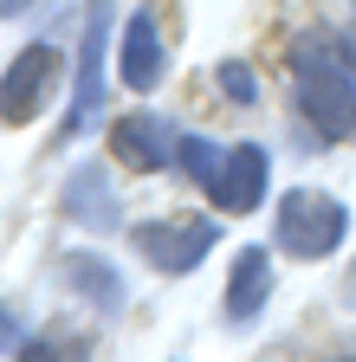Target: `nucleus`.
Segmentation results:
<instances>
[{
  "mask_svg": "<svg viewBox=\"0 0 356 362\" xmlns=\"http://www.w3.org/2000/svg\"><path fill=\"white\" fill-rule=\"evenodd\" d=\"M292 78H298V110L324 143H350L356 136V78L343 65V52L331 39H298L292 52Z\"/></svg>",
  "mask_w": 356,
  "mask_h": 362,
  "instance_id": "nucleus-1",
  "label": "nucleus"
},
{
  "mask_svg": "<svg viewBox=\"0 0 356 362\" xmlns=\"http://www.w3.org/2000/svg\"><path fill=\"white\" fill-rule=\"evenodd\" d=\"M279 246L292 252V259H331L337 246H343V233H350V214H343V201L337 194H318V188H292L285 201H279Z\"/></svg>",
  "mask_w": 356,
  "mask_h": 362,
  "instance_id": "nucleus-2",
  "label": "nucleus"
},
{
  "mask_svg": "<svg viewBox=\"0 0 356 362\" xmlns=\"http://www.w3.org/2000/svg\"><path fill=\"white\" fill-rule=\"evenodd\" d=\"M220 240V226L188 214V220H143V226H130V246H137L156 272H168V279H182V272H195Z\"/></svg>",
  "mask_w": 356,
  "mask_h": 362,
  "instance_id": "nucleus-3",
  "label": "nucleus"
},
{
  "mask_svg": "<svg viewBox=\"0 0 356 362\" xmlns=\"http://www.w3.org/2000/svg\"><path fill=\"white\" fill-rule=\"evenodd\" d=\"M110 13H104V0L91 7V20H84V39H78V84H71V117H65V136H84L98 123L104 110V52H110Z\"/></svg>",
  "mask_w": 356,
  "mask_h": 362,
  "instance_id": "nucleus-4",
  "label": "nucleus"
},
{
  "mask_svg": "<svg viewBox=\"0 0 356 362\" xmlns=\"http://www.w3.org/2000/svg\"><path fill=\"white\" fill-rule=\"evenodd\" d=\"M52 84H59V52L52 45H26L7 65V78H0V123H33Z\"/></svg>",
  "mask_w": 356,
  "mask_h": 362,
  "instance_id": "nucleus-5",
  "label": "nucleus"
},
{
  "mask_svg": "<svg viewBox=\"0 0 356 362\" xmlns=\"http://www.w3.org/2000/svg\"><path fill=\"white\" fill-rule=\"evenodd\" d=\"M265 181H272V156H265L259 143H234L227 162H220V181L207 188V201L220 214H253L265 201Z\"/></svg>",
  "mask_w": 356,
  "mask_h": 362,
  "instance_id": "nucleus-6",
  "label": "nucleus"
},
{
  "mask_svg": "<svg viewBox=\"0 0 356 362\" xmlns=\"http://www.w3.org/2000/svg\"><path fill=\"white\" fill-rule=\"evenodd\" d=\"M117 71H123V84L137 90V98H149V90L162 84L168 52H162V26H156V13H130V20H123V52H117Z\"/></svg>",
  "mask_w": 356,
  "mask_h": 362,
  "instance_id": "nucleus-7",
  "label": "nucleus"
},
{
  "mask_svg": "<svg viewBox=\"0 0 356 362\" xmlns=\"http://www.w3.org/2000/svg\"><path fill=\"white\" fill-rule=\"evenodd\" d=\"M110 156H117L123 168H162V162L175 156V143H168L162 117L130 110V117H117V123H110Z\"/></svg>",
  "mask_w": 356,
  "mask_h": 362,
  "instance_id": "nucleus-8",
  "label": "nucleus"
},
{
  "mask_svg": "<svg viewBox=\"0 0 356 362\" xmlns=\"http://www.w3.org/2000/svg\"><path fill=\"white\" fill-rule=\"evenodd\" d=\"M65 214H71L78 226H91V233H117V226H123L117 194H110V181H104V168H98V162L71 168V181H65Z\"/></svg>",
  "mask_w": 356,
  "mask_h": 362,
  "instance_id": "nucleus-9",
  "label": "nucleus"
},
{
  "mask_svg": "<svg viewBox=\"0 0 356 362\" xmlns=\"http://www.w3.org/2000/svg\"><path fill=\"white\" fill-rule=\"evenodd\" d=\"M265 298H272V252L265 246H246L234 259V279H227V324H253V317L265 310Z\"/></svg>",
  "mask_w": 356,
  "mask_h": 362,
  "instance_id": "nucleus-10",
  "label": "nucleus"
},
{
  "mask_svg": "<svg viewBox=\"0 0 356 362\" xmlns=\"http://www.w3.org/2000/svg\"><path fill=\"white\" fill-rule=\"evenodd\" d=\"M59 279H65L84 304H98V310H123V279H117L104 259H91V252H65V259H59Z\"/></svg>",
  "mask_w": 356,
  "mask_h": 362,
  "instance_id": "nucleus-11",
  "label": "nucleus"
},
{
  "mask_svg": "<svg viewBox=\"0 0 356 362\" xmlns=\"http://www.w3.org/2000/svg\"><path fill=\"white\" fill-rule=\"evenodd\" d=\"M175 156H182V175L201 181V188H214V181H220V162H227V149H214L207 136H182V143H175Z\"/></svg>",
  "mask_w": 356,
  "mask_h": 362,
  "instance_id": "nucleus-12",
  "label": "nucleus"
},
{
  "mask_svg": "<svg viewBox=\"0 0 356 362\" xmlns=\"http://www.w3.org/2000/svg\"><path fill=\"white\" fill-rule=\"evenodd\" d=\"M84 356H91L84 337H33V343H20V362H84Z\"/></svg>",
  "mask_w": 356,
  "mask_h": 362,
  "instance_id": "nucleus-13",
  "label": "nucleus"
},
{
  "mask_svg": "<svg viewBox=\"0 0 356 362\" xmlns=\"http://www.w3.org/2000/svg\"><path fill=\"white\" fill-rule=\"evenodd\" d=\"M214 84L227 90L234 104H259V71H253V65H240V59H227V65H220V71H214Z\"/></svg>",
  "mask_w": 356,
  "mask_h": 362,
  "instance_id": "nucleus-14",
  "label": "nucleus"
},
{
  "mask_svg": "<svg viewBox=\"0 0 356 362\" xmlns=\"http://www.w3.org/2000/svg\"><path fill=\"white\" fill-rule=\"evenodd\" d=\"M0 349H20V324H13L7 310H0Z\"/></svg>",
  "mask_w": 356,
  "mask_h": 362,
  "instance_id": "nucleus-15",
  "label": "nucleus"
},
{
  "mask_svg": "<svg viewBox=\"0 0 356 362\" xmlns=\"http://www.w3.org/2000/svg\"><path fill=\"white\" fill-rule=\"evenodd\" d=\"M20 7H26V0H0V20H13Z\"/></svg>",
  "mask_w": 356,
  "mask_h": 362,
  "instance_id": "nucleus-16",
  "label": "nucleus"
},
{
  "mask_svg": "<svg viewBox=\"0 0 356 362\" xmlns=\"http://www.w3.org/2000/svg\"><path fill=\"white\" fill-rule=\"evenodd\" d=\"M343 65H350V71H356V39H350V45H343Z\"/></svg>",
  "mask_w": 356,
  "mask_h": 362,
  "instance_id": "nucleus-17",
  "label": "nucleus"
}]
</instances>
